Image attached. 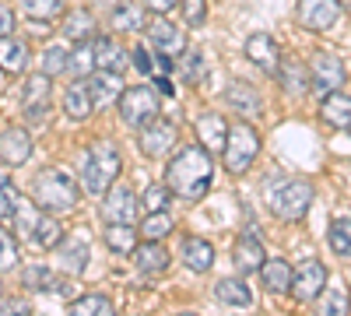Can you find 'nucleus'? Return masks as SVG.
<instances>
[{"label":"nucleus","mask_w":351,"mask_h":316,"mask_svg":"<svg viewBox=\"0 0 351 316\" xmlns=\"http://www.w3.org/2000/svg\"><path fill=\"white\" fill-rule=\"evenodd\" d=\"M21 11L32 21H56L67 11V0H21Z\"/></svg>","instance_id":"35"},{"label":"nucleus","mask_w":351,"mask_h":316,"mask_svg":"<svg viewBox=\"0 0 351 316\" xmlns=\"http://www.w3.org/2000/svg\"><path fill=\"white\" fill-rule=\"evenodd\" d=\"M92 109H95V102H92V95H88V84H84V77H77L71 88L64 92V112H67V120L84 123L88 117H92Z\"/></svg>","instance_id":"20"},{"label":"nucleus","mask_w":351,"mask_h":316,"mask_svg":"<svg viewBox=\"0 0 351 316\" xmlns=\"http://www.w3.org/2000/svg\"><path fill=\"white\" fill-rule=\"evenodd\" d=\"M84 84H88V95H92V102L95 106H109V102H116L123 95V77L116 74V71H92L84 77Z\"/></svg>","instance_id":"15"},{"label":"nucleus","mask_w":351,"mask_h":316,"mask_svg":"<svg viewBox=\"0 0 351 316\" xmlns=\"http://www.w3.org/2000/svg\"><path fill=\"white\" fill-rule=\"evenodd\" d=\"M120 106V120L134 130L148 127L162 117V102H158V92L155 84H137V88H123V95L116 99Z\"/></svg>","instance_id":"4"},{"label":"nucleus","mask_w":351,"mask_h":316,"mask_svg":"<svg viewBox=\"0 0 351 316\" xmlns=\"http://www.w3.org/2000/svg\"><path fill=\"white\" fill-rule=\"evenodd\" d=\"M278 77H281V84H285L291 95H302L309 88V67H302L299 60H281Z\"/></svg>","instance_id":"34"},{"label":"nucleus","mask_w":351,"mask_h":316,"mask_svg":"<svg viewBox=\"0 0 351 316\" xmlns=\"http://www.w3.org/2000/svg\"><path fill=\"white\" fill-rule=\"evenodd\" d=\"M141 28H148V8L144 4H120L112 11V32H141Z\"/></svg>","instance_id":"27"},{"label":"nucleus","mask_w":351,"mask_h":316,"mask_svg":"<svg viewBox=\"0 0 351 316\" xmlns=\"http://www.w3.org/2000/svg\"><path fill=\"white\" fill-rule=\"evenodd\" d=\"M348 134H351V123H348Z\"/></svg>","instance_id":"54"},{"label":"nucleus","mask_w":351,"mask_h":316,"mask_svg":"<svg viewBox=\"0 0 351 316\" xmlns=\"http://www.w3.org/2000/svg\"><path fill=\"white\" fill-rule=\"evenodd\" d=\"M67 49L64 46H46V53H43V74H64L67 71Z\"/></svg>","instance_id":"42"},{"label":"nucleus","mask_w":351,"mask_h":316,"mask_svg":"<svg viewBox=\"0 0 351 316\" xmlns=\"http://www.w3.org/2000/svg\"><path fill=\"white\" fill-rule=\"evenodd\" d=\"M106 246L120 256H134L137 250V228L130 221H106Z\"/></svg>","instance_id":"23"},{"label":"nucleus","mask_w":351,"mask_h":316,"mask_svg":"<svg viewBox=\"0 0 351 316\" xmlns=\"http://www.w3.org/2000/svg\"><path fill=\"white\" fill-rule=\"evenodd\" d=\"M148 36H152V46L162 56H169V60H176V56L186 53V32H183L180 25H172L169 18H162V14L148 25Z\"/></svg>","instance_id":"10"},{"label":"nucleus","mask_w":351,"mask_h":316,"mask_svg":"<svg viewBox=\"0 0 351 316\" xmlns=\"http://www.w3.org/2000/svg\"><path fill=\"white\" fill-rule=\"evenodd\" d=\"M180 11H183L186 25H200L208 18V0H180Z\"/></svg>","instance_id":"45"},{"label":"nucleus","mask_w":351,"mask_h":316,"mask_svg":"<svg viewBox=\"0 0 351 316\" xmlns=\"http://www.w3.org/2000/svg\"><path fill=\"white\" fill-rule=\"evenodd\" d=\"M134 260H137L141 274H162V271H169V250L162 243H155V239H144L134 250Z\"/></svg>","instance_id":"21"},{"label":"nucleus","mask_w":351,"mask_h":316,"mask_svg":"<svg viewBox=\"0 0 351 316\" xmlns=\"http://www.w3.org/2000/svg\"><path fill=\"white\" fill-rule=\"evenodd\" d=\"M92 49H95V64H99V71H116V74H123V67L130 64L127 60V49L116 42L112 36H95V42H92Z\"/></svg>","instance_id":"18"},{"label":"nucleus","mask_w":351,"mask_h":316,"mask_svg":"<svg viewBox=\"0 0 351 316\" xmlns=\"http://www.w3.org/2000/svg\"><path fill=\"white\" fill-rule=\"evenodd\" d=\"M256 151H260V134H256L246 120L232 123V127H228V137H225V151H221L225 169L232 172V176H243V172L253 165Z\"/></svg>","instance_id":"5"},{"label":"nucleus","mask_w":351,"mask_h":316,"mask_svg":"<svg viewBox=\"0 0 351 316\" xmlns=\"http://www.w3.org/2000/svg\"><path fill=\"white\" fill-rule=\"evenodd\" d=\"M120 172H123V158H120V151H116L112 141H95V145L84 151L81 183H84L88 193L102 197V193L116 183V176H120Z\"/></svg>","instance_id":"3"},{"label":"nucleus","mask_w":351,"mask_h":316,"mask_svg":"<svg viewBox=\"0 0 351 316\" xmlns=\"http://www.w3.org/2000/svg\"><path fill=\"white\" fill-rule=\"evenodd\" d=\"M25 106H49V74H32L25 81V92H21Z\"/></svg>","instance_id":"38"},{"label":"nucleus","mask_w":351,"mask_h":316,"mask_svg":"<svg viewBox=\"0 0 351 316\" xmlns=\"http://www.w3.org/2000/svg\"><path fill=\"white\" fill-rule=\"evenodd\" d=\"M319 117H324L330 127H337V130H348V123H351V99H348V95H341V92L324 95Z\"/></svg>","instance_id":"29"},{"label":"nucleus","mask_w":351,"mask_h":316,"mask_svg":"<svg viewBox=\"0 0 351 316\" xmlns=\"http://www.w3.org/2000/svg\"><path fill=\"white\" fill-rule=\"evenodd\" d=\"M8 218H11V225L18 228V232L32 236L36 225H39V204H36V200H28V197H18L14 208L8 211Z\"/></svg>","instance_id":"31"},{"label":"nucleus","mask_w":351,"mask_h":316,"mask_svg":"<svg viewBox=\"0 0 351 316\" xmlns=\"http://www.w3.org/2000/svg\"><path fill=\"white\" fill-rule=\"evenodd\" d=\"M246 56L263 71V74H278V67H281V46H278V39L274 36H267V32H253L250 39H246Z\"/></svg>","instance_id":"12"},{"label":"nucleus","mask_w":351,"mask_h":316,"mask_svg":"<svg viewBox=\"0 0 351 316\" xmlns=\"http://www.w3.org/2000/svg\"><path fill=\"white\" fill-rule=\"evenodd\" d=\"M67 71H71L74 77H88L92 71H99L92 42H77V46L71 49V56H67Z\"/></svg>","instance_id":"36"},{"label":"nucleus","mask_w":351,"mask_h":316,"mask_svg":"<svg viewBox=\"0 0 351 316\" xmlns=\"http://www.w3.org/2000/svg\"><path fill=\"white\" fill-rule=\"evenodd\" d=\"M200 67H204V64H200V53H190V56H186V77L197 81V77H200Z\"/></svg>","instance_id":"51"},{"label":"nucleus","mask_w":351,"mask_h":316,"mask_svg":"<svg viewBox=\"0 0 351 316\" xmlns=\"http://www.w3.org/2000/svg\"><path fill=\"white\" fill-rule=\"evenodd\" d=\"M56 256H60V267L64 271L81 274L88 267V260H92V250H88L84 239H64L60 246H56Z\"/></svg>","instance_id":"25"},{"label":"nucleus","mask_w":351,"mask_h":316,"mask_svg":"<svg viewBox=\"0 0 351 316\" xmlns=\"http://www.w3.org/2000/svg\"><path fill=\"white\" fill-rule=\"evenodd\" d=\"M21 281H25V289L28 292H60V295H67L71 289H67V281L64 278H56L53 271H46V267H28L25 274H21Z\"/></svg>","instance_id":"28"},{"label":"nucleus","mask_w":351,"mask_h":316,"mask_svg":"<svg viewBox=\"0 0 351 316\" xmlns=\"http://www.w3.org/2000/svg\"><path fill=\"white\" fill-rule=\"evenodd\" d=\"M172 215L169 211H148V218L141 221V236L144 239H155V243H162L165 236H172Z\"/></svg>","instance_id":"37"},{"label":"nucleus","mask_w":351,"mask_h":316,"mask_svg":"<svg viewBox=\"0 0 351 316\" xmlns=\"http://www.w3.org/2000/svg\"><path fill=\"white\" fill-rule=\"evenodd\" d=\"M176 137H180L176 123L155 120V123H148V127H141L137 148H141V155H144V158H165V155L176 148Z\"/></svg>","instance_id":"8"},{"label":"nucleus","mask_w":351,"mask_h":316,"mask_svg":"<svg viewBox=\"0 0 351 316\" xmlns=\"http://www.w3.org/2000/svg\"><path fill=\"white\" fill-rule=\"evenodd\" d=\"M0 295H4V284H0Z\"/></svg>","instance_id":"53"},{"label":"nucleus","mask_w":351,"mask_h":316,"mask_svg":"<svg viewBox=\"0 0 351 316\" xmlns=\"http://www.w3.org/2000/svg\"><path fill=\"white\" fill-rule=\"evenodd\" d=\"M327 243L337 256H351V218H337L330 221V232H327Z\"/></svg>","instance_id":"39"},{"label":"nucleus","mask_w":351,"mask_h":316,"mask_svg":"<svg viewBox=\"0 0 351 316\" xmlns=\"http://www.w3.org/2000/svg\"><path fill=\"white\" fill-rule=\"evenodd\" d=\"M319 313H327V316H334V313H351V299H348V292L341 289V284L327 292V299H324V306H319Z\"/></svg>","instance_id":"44"},{"label":"nucleus","mask_w":351,"mask_h":316,"mask_svg":"<svg viewBox=\"0 0 351 316\" xmlns=\"http://www.w3.org/2000/svg\"><path fill=\"white\" fill-rule=\"evenodd\" d=\"M183 264L193 271V274H208L215 267V246L200 236H186L183 239Z\"/></svg>","instance_id":"19"},{"label":"nucleus","mask_w":351,"mask_h":316,"mask_svg":"<svg viewBox=\"0 0 351 316\" xmlns=\"http://www.w3.org/2000/svg\"><path fill=\"white\" fill-rule=\"evenodd\" d=\"M71 313H77V316H109L112 302L106 295H81V299L71 302Z\"/></svg>","instance_id":"40"},{"label":"nucleus","mask_w":351,"mask_h":316,"mask_svg":"<svg viewBox=\"0 0 351 316\" xmlns=\"http://www.w3.org/2000/svg\"><path fill=\"white\" fill-rule=\"evenodd\" d=\"M130 64H134V67H137L141 74H148V77L155 74V60H152V53L144 49V46H137V49L130 53Z\"/></svg>","instance_id":"47"},{"label":"nucleus","mask_w":351,"mask_h":316,"mask_svg":"<svg viewBox=\"0 0 351 316\" xmlns=\"http://www.w3.org/2000/svg\"><path fill=\"white\" fill-rule=\"evenodd\" d=\"M64 36L74 39V42H88L95 36V18L92 11H84V8H74L64 14Z\"/></svg>","instance_id":"30"},{"label":"nucleus","mask_w":351,"mask_h":316,"mask_svg":"<svg viewBox=\"0 0 351 316\" xmlns=\"http://www.w3.org/2000/svg\"><path fill=\"white\" fill-rule=\"evenodd\" d=\"M232 260H236V267L243 271V274H253V271H260V264L267 260V253H263V243H260V236L256 232H239V239H236V246H232Z\"/></svg>","instance_id":"16"},{"label":"nucleus","mask_w":351,"mask_h":316,"mask_svg":"<svg viewBox=\"0 0 351 316\" xmlns=\"http://www.w3.org/2000/svg\"><path fill=\"white\" fill-rule=\"evenodd\" d=\"M225 137H228V120L221 112H204V117H197V141L208 151H225Z\"/></svg>","instance_id":"17"},{"label":"nucleus","mask_w":351,"mask_h":316,"mask_svg":"<svg viewBox=\"0 0 351 316\" xmlns=\"http://www.w3.org/2000/svg\"><path fill=\"white\" fill-rule=\"evenodd\" d=\"M18 267V243L8 228H0V271Z\"/></svg>","instance_id":"43"},{"label":"nucleus","mask_w":351,"mask_h":316,"mask_svg":"<svg viewBox=\"0 0 351 316\" xmlns=\"http://www.w3.org/2000/svg\"><path fill=\"white\" fill-rule=\"evenodd\" d=\"M102 197H106L102 200V218L106 221H130L134 225V218H137V197H134L130 186H109Z\"/></svg>","instance_id":"14"},{"label":"nucleus","mask_w":351,"mask_h":316,"mask_svg":"<svg viewBox=\"0 0 351 316\" xmlns=\"http://www.w3.org/2000/svg\"><path fill=\"white\" fill-rule=\"evenodd\" d=\"M32 134H28L25 127H8L0 130V162L8 165H25L28 158H32Z\"/></svg>","instance_id":"13"},{"label":"nucleus","mask_w":351,"mask_h":316,"mask_svg":"<svg viewBox=\"0 0 351 316\" xmlns=\"http://www.w3.org/2000/svg\"><path fill=\"white\" fill-rule=\"evenodd\" d=\"M313 208V186L306 180H288L271 190V211L281 221H302Z\"/></svg>","instance_id":"6"},{"label":"nucleus","mask_w":351,"mask_h":316,"mask_svg":"<svg viewBox=\"0 0 351 316\" xmlns=\"http://www.w3.org/2000/svg\"><path fill=\"white\" fill-rule=\"evenodd\" d=\"M341 18V4L337 0H299V21L309 32H327Z\"/></svg>","instance_id":"11"},{"label":"nucleus","mask_w":351,"mask_h":316,"mask_svg":"<svg viewBox=\"0 0 351 316\" xmlns=\"http://www.w3.org/2000/svg\"><path fill=\"white\" fill-rule=\"evenodd\" d=\"M309 81H313V92L316 95H330V92H341L344 84V64L330 53H319L316 60L309 64Z\"/></svg>","instance_id":"9"},{"label":"nucleus","mask_w":351,"mask_h":316,"mask_svg":"<svg viewBox=\"0 0 351 316\" xmlns=\"http://www.w3.org/2000/svg\"><path fill=\"white\" fill-rule=\"evenodd\" d=\"M32 239L43 246V250H56L64 243V225H60V215H39V225H36V232H32Z\"/></svg>","instance_id":"32"},{"label":"nucleus","mask_w":351,"mask_h":316,"mask_svg":"<svg viewBox=\"0 0 351 316\" xmlns=\"http://www.w3.org/2000/svg\"><path fill=\"white\" fill-rule=\"evenodd\" d=\"M228 106L236 109L239 117H256V112H260V95L250 88L246 81H236L228 88Z\"/></svg>","instance_id":"33"},{"label":"nucleus","mask_w":351,"mask_h":316,"mask_svg":"<svg viewBox=\"0 0 351 316\" xmlns=\"http://www.w3.org/2000/svg\"><path fill=\"white\" fill-rule=\"evenodd\" d=\"M77 197H81V183L71 176L67 169H60V165L43 169L36 176V183H32V200L39 204V211H49V215L74 211Z\"/></svg>","instance_id":"2"},{"label":"nucleus","mask_w":351,"mask_h":316,"mask_svg":"<svg viewBox=\"0 0 351 316\" xmlns=\"http://www.w3.org/2000/svg\"><path fill=\"white\" fill-rule=\"evenodd\" d=\"M28 64V42L14 36H0V71L4 74H21Z\"/></svg>","instance_id":"24"},{"label":"nucleus","mask_w":351,"mask_h":316,"mask_svg":"<svg viewBox=\"0 0 351 316\" xmlns=\"http://www.w3.org/2000/svg\"><path fill=\"white\" fill-rule=\"evenodd\" d=\"M215 299L225 302V306H239V309L253 306V292H250V284L243 278H221L215 284Z\"/></svg>","instance_id":"26"},{"label":"nucleus","mask_w":351,"mask_h":316,"mask_svg":"<svg viewBox=\"0 0 351 316\" xmlns=\"http://www.w3.org/2000/svg\"><path fill=\"white\" fill-rule=\"evenodd\" d=\"M11 32H14V11L0 4V36H11Z\"/></svg>","instance_id":"49"},{"label":"nucleus","mask_w":351,"mask_h":316,"mask_svg":"<svg viewBox=\"0 0 351 316\" xmlns=\"http://www.w3.org/2000/svg\"><path fill=\"white\" fill-rule=\"evenodd\" d=\"M165 183L172 190V197L180 200H200L211 186V151L186 145L180 155H172L165 165Z\"/></svg>","instance_id":"1"},{"label":"nucleus","mask_w":351,"mask_h":316,"mask_svg":"<svg viewBox=\"0 0 351 316\" xmlns=\"http://www.w3.org/2000/svg\"><path fill=\"white\" fill-rule=\"evenodd\" d=\"M324 289H327V267L319 260H306L291 271V289L288 292L295 302H316L324 295Z\"/></svg>","instance_id":"7"},{"label":"nucleus","mask_w":351,"mask_h":316,"mask_svg":"<svg viewBox=\"0 0 351 316\" xmlns=\"http://www.w3.org/2000/svg\"><path fill=\"white\" fill-rule=\"evenodd\" d=\"M0 313H32V309H28V302H21V299H4L0 295Z\"/></svg>","instance_id":"50"},{"label":"nucleus","mask_w":351,"mask_h":316,"mask_svg":"<svg viewBox=\"0 0 351 316\" xmlns=\"http://www.w3.org/2000/svg\"><path fill=\"white\" fill-rule=\"evenodd\" d=\"M169 200H172V190H169V183H155V186H148V190H144L141 204H144V211H169Z\"/></svg>","instance_id":"41"},{"label":"nucleus","mask_w":351,"mask_h":316,"mask_svg":"<svg viewBox=\"0 0 351 316\" xmlns=\"http://www.w3.org/2000/svg\"><path fill=\"white\" fill-rule=\"evenodd\" d=\"M144 8L152 14H169L172 8H180V0H144Z\"/></svg>","instance_id":"48"},{"label":"nucleus","mask_w":351,"mask_h":316,"mask_svg":"<svg viewBox=\"0 0 351 316\" xmlns=\"http://www.w3.org/2000/svg\"><path fill=\"white\" fill-rule=\"evenodd\" d=\"M260 281H263V289L281 295L291 289V264L281 260V256H271V260H263L260 264Z\"/></svg>","instance_id":"22"},{"label":"nucleus","mask_w":351,"mask_h":316,"mask_svg":"<svg viewBox=\"0 0 351 316\" xmlns=\"http://www.w3.org/2000/svg\"><path fill=\"white\" fill-rule=\"evenodd\" d=\"M14 200H18V190L11 186V180L4 176V172H0V215L8 218V211L14 208Z\"/></svg>","instance_id":"46"},{"label":"nucleus","mask_w":351,"mask_h":316,"mask_svg":"<svg viewBox=\"0 0 351 316\" xmlns=\"http://www.w3.org/2000/svg\"><path fill=\"white\" fill-rule=\"evenodd\" d=\"M152 81H155V92H158V95H172V92H176L172 81H169L165 74H152Z\"/></svg>","instance_id":"52"}]
</instances>
